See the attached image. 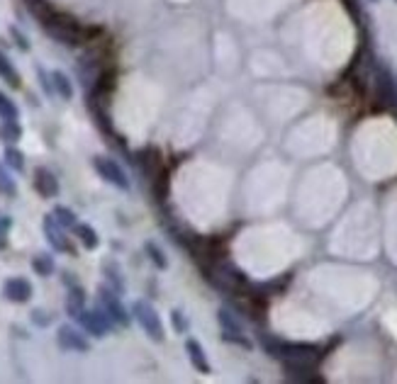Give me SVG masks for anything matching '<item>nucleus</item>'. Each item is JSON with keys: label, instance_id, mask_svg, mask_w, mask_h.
Listing matches in <instances>:
<instances>
[{"label": "nucleus", "instance_id": "obj_12", "mask_svg": "<svg viewBox=\"0 0 397 384\" xmlns=\"http://www.w3.org/2000/svg\"><path fill=\"white\" fill-rule=\"evenodd\" d=\"M186 353L197 372H205V375L210 372V362H207V357H205V350H202V346L195 341V338H188L186 341Z\"/></svg>", "mask_w": 397, "mask_h": 384}, {"label": "nucleus", "instance_id": "obj_24", "mask_svg": "<svg viewBox=\"0 0 397 384\" xmlns=\"http://www.w3.org/2000/svg\"><path fill=\"white\" fill-rule=\"evenodd\" d=\"M144 248H146V253H149V258L154 260V263L159 265L161 270H164L166 265H169V263H166V258H164V253H161V248H159L156 243H146Z\"/></svg>", "mask_w": 397, "mask_h": 384}, {"label": "nucleus", "instance_id": "obj_13", "mask_svg": "<svg viewBox=\"0 0 397 384\" xmlns=\"http://www.w3.org/2000/svg\"><path fill=\"white\" fill-rule=\"evenodd\" d=\"M0 78H3L10 88H20V73L13 66V61L5 56V51H0Z\"/></svg>", "mask_w": 397, "mask_h": 384}, {"label": "nucleus", "instance_id": "obj_2", "mask_svg": "<svg viewBox=\"0 0 397 384\" xmlns=\"http://www.w3.org/2000/svg\"><path fill=\"white\" fill-rule=\"evenodd\" d=\"M42 22V29L59 44H66V47H78V44L88 42L90 29H85L83 24L78 22L76 17L66 13H59V10H49L47 15L39 17Z\"/></svg>", "mask_w": 397, "mask_h": 384}, {"label": "nucleus", "instance_id": "obj_15", "mask_svg": "<svg viewBox=\"0 0 397 384\" xmlns=\"http://www.w3.org/2000/svg\"><path fill=\"white\" fill-rule=\"evenodd\" d=\"M74 232H76V236H78L81 243H83V248H88V250L98 248L100 239H98V234H95L93 227H88V224H76Z\"/></svg>", "mask_w": 397, "mask_h": 384}, {"label": "nucleus", "instance_id": "obj_28", "mask_svg": "<svg viewBox=\"0 0 397 384\" xmlns=\"http://www.w3.org/2000/svg\"><path fill=\"white\" fill-rule=\"evenodd\" d=\"M173 324H176L178 331H186L188 329V324H183V319H181V311H173Z\"/></svg>", "mask_w": 397, "mask_h": 384}, {"label": "nucleus", "instance_id": "obj_9", "mask_svg": "<svg viewBox=\"0 0 397 384\" xmlns=\"http://www.w3.org/2000/svg\"><path fill=\"white\" fill-rule=\"evenodd\" d=\"M3 294L8 301L25 304V301H29V297H32V285H29V280H25V278H10V280H5V285H3Z\"/></svg>", "mask_w": 397, "mask_h": 384}, {"label": "nucleus", "instance_id": "obj_8", "mask_svg": "<svg viewBox=\"0 0 397 384\" xmlns=\"http://www.w3.org/2000/svg\"><path fill=\"white\" fill-rule=\"evenodd\" d=\"M44 234H47V241L52 243L54 250L74 253V246H71L69 236H66V229L54 219V214H47V217H44Z\"/></svg>", "mask_w": 397, "mask_h": 384}, {"label": "nucleus", "instance_id": "obj_6", "mask_svg": "<svg viewBox=\"0 0 397 384\" xmlns=\"http://www.w3.org/2000/svg\"><path fill=\"white\" fill-rule=\"evenodd\" d=\"M78 321H81V326H83L85 334H90L95 338L108 336L110 329H113V319H110V316L105 314V311H100V309H95V311H85L83 309L78 314Z\"/></svg>", "mask_w": 397, "mask_h": 384}, {"label": "nucleus", "instance_id": "obj_22", "mask_svg": "<svg viewBox=\"0 0 397 384\" xmlns=\"http://www.w3.org/2000/svg\"><path fill=\"white\" fill-rule=\"evenodd\" d=\"M0 194H5V197H15L18 194V185H15V180L10 178V173L3 166H0Z\"/></svg>", "mask_w": 397, "mask_h": 384}, {"label": "nucleus", "instance_id": "obj_16", "mask_svg": "<svg viewBox=\"0 0 397 384\" xmlns=\"http://www.w3.org/2000/svg\"><path fill=\"white\" fill-rule=\"evenodd\" d=\"M52 88L64 97V100H71L74 97V85H71L69 76L64 71H52Z\"/></svg>", "mask_w": 397, "mask_h": 384}, {"label": "nucleus", "instance_id": "obj_19", "mask_svg": "<svg viewBox=\"0 0 397 384\" xmlns=\"http://www.w3.org/2000/svg\"><path fill=\"white\" fill-rule=\"evenodd\" d=\"M54 219L61 224L64 229H74L76 224H78V219H76V214H74V209H69V207H64V204H59V207H54Z\"/></svg>", "mask_w": 397, "mask_h": 384}, {"label": "nucleus", "instance_id": "obj_21", "mask_svg": "<svg viewBox=\"0 0 397 384\" xmlns=\"http://www.w3.org/2000/svg\"><path fill=\"white\" fill-rule=\"evenodd\" d=\"M20 136H22V127L18 125V122H3L0 125V139L3 141H18Z\"/></svg>", "mask_w": 397, "mask_h": 384}, {"label": "nucleus", "instance_id": "obj_14", "mask_svg": "<svg viewBox=\"0 0 397 384\" xmlns=\"http://www.w3.org/2000/svg\"><path fill=\"white\" fill-rule=\"evenodd\" d=\"M83 306H85L83 290H81L78 285H74V287L69 290V297H66V311H69L71 316H76V319H78V314L83 311Z\"/></svg>", "mask_w": 397, "mask_h": 384}, {"label": "nucleus", "instance_id": "obj_7", "mask_svg": "<svg viewBox=\"0 0 397 384\" xmlns=\"http://www.w3.org/2000/svg\"><path fill=\"white\" fill-rule=\"evenodd\" d=\"M100 301H103V311L117 326L130 324V314H127V309L122 306L120 297H117V292L113 287H100Z\"/></svg>", "mask_w": 397, "mask_h": 384}, {"label": "nucleus", "instance_id": "obj_20", "mask_svg": "<svg viewBox=\"0 0 397 384\" xmlns=\"http://www.w3.org/2000/svg\"><path fill=\"white\" fill-rule=\"evenodd\" d=\"M5 166H10L15 173H22L25 171V156H22V151H18L15 146L5 148Z\"/></svg>", "mask_w": 397, "mask_h": 384}, {"label": "nucleus", "instance_id": "obj_18", "mask_svg": "<svg viewBox=\"0 0 397 384\" xmlns=\"http://www.w3.org/2000/svg\"><path fill=\"white\" fill-rule=\"evenodd\" d=\"M0 120L3 122H18L20 120V110L8 95L0 90Z\"/></svg>", "mask_w": 397, "mask_h": 384}, {"label": "nucleus", "instance_id": "obj_27", "mask_svg": "<svg viewBox=\"0 0 397 384\" xmlns=\"http://www.w3.org/2000/svg\"><path fill=\"white\" fill-rule=\"evenodd\" d=\"M8 229H10V219L0 214V246H3V239H5V234H8Z\"/></svg>", "mask_w": 397, "mask_h": 384}, {"label": "nucleus", "instance_id": "obj_4", "mask_svg": "<svg viewBox=\"0 0 397 384\" xmlns=\"http://www.w3.org/2000/svg\"><path fill=\"white\" fill-rule=\"evenodd\" d=\"M132 314L139 321L141 331L151 338V341H164V324H161V316L156 314V309L149 301H134L132 306Z\"/></svg>", "mask_w": 397, "mask_h": 384}, {"label": "nucleus", "instance_id": "obj_23", "mask_svg": "<svg viewBox=\"0 0 397 384\" xmlns=\"http://www.w3.org/2000/svg\"><path fill=\"white\" fill-rule=\"evenodd\" d=\"M27 3V8H29V13L34 15V17H42V15H47L49 10H52V5L47 3V0H25Z\"/></svg>", "mask_w": 397, "mask_h": 384}, {"label": "nucleus", "instance_id": "obj_3", "mask_svg": "<svg viewBox=\"0 0 397 384\" xmlns=\"http://www.w3.org/2000/svg\"><path fill=\"white\" fill-rule=\"evenodd\" d=\"M210 280L215 287L232 292V294H246L249 283L237 268H232L229 263H217L210 268Z\"/></svg>", "mask_w": 397, "mask_h": 384}, {"label": "nucleus", "instance_id": "obj_5", "mask_svg": "<svg viewBox=\"0 0 397 384\" xmlns=\"http://www.w3.org/2000/svg\"><path fill=\"white\" fill-rule=\"evenodd\" d=\"M93 168L98 171V176L103 178V180H108L110 185L120 187V190H130V178H127V173L122 171V166L117 161L108 156H95L93 158Z\"/></svg>", "mask_w": 397, "mask_h": 384}, {"label": "nucleus", "instance_id": "obj_11", "mask_svg": "<svg viewBox=\"0 0 397 384\" xmlns=\"http://www.w3.org/2000/svg\"><path fill=\"white\" fill-rule=\"evenodd\" d=\"M34 190H37L39 194H42L44 199H52L59 194V180L57 176H54L49 168H42L39 166L37 171H34Z\"/></svg>", "mask_w": 397, "mask_h": 384}, {"label": "nucleus", "instance_id": "obj_25", "mask_svg": "<svg viewBox=\"0 0 397 384\" xmlns=\"http://www.w3.org/2000/svg\"><path fill=\"white\" fill-rule=\"evenodd\" d=\"M32 321L37 326H47L49 321H52V316H47V311H42V309H34L32 311Z\"/></svg>", "mask_w": 397, "mask_h": 384}, {"label": "nucleus", "instance_id": "obj_26", "mask_svg": "<svg viewBox=\"0 0 397 384\" xmlns=\"http://www.w3.org/2000/svg\"><path fill=\"white\" fill-rule=\"evenodd\" d=\"M10 34H13V37L18 39V47H20V49H25V51L29 49V44H27V37H22V34H20V29H18V27H10Z\"/></svg>", "mask_w": 397, "mask_h": 384}, {"label": "nucleus", "instance_id": "obj_10", "mask_svg": "<svg viewBox=\"0 0 397 384\" xmlns=\"http://www.w3.org/2000/svg\"><path fill=\"white\" fill-rule=\"evenodd\" d=\"M57 343H59V348L71 350V353H85L90 348V343L85 341V336L78 334L76 329H71V326H61L59 334H57Z\"/></svg>", "mask_w": 397, "mask_h": 384}, {"label": "nucleus", "instance_id": "obj_17", "mask_svg": "<svg viewBox=\"0 0 397 384\" xmlns=\"http://www.w3.org/2000/svg\"><path fill=\"white\" fill-rule=\"evenodd\" d=\"M32 270L39 278H49L54 273V258L49 253H39L32 258Z\"/></svg>", "mask_w": 397, "mask_h": 384}, {"label": "nucleus", "instance_id": "obj_1", "mask_svg": "<svg viewBox=\"0 0 397 384\" xmlns=\"http://www.w3.org/2000/svg\"><path fill=\"white\" fill-rule=\"evenodd\" d=\"M261 346L266 348L268 355L283 360V365H317L324 355L322 348L312 343H290L271 336H261Z\"/></svg>", "mask_w": 397, "mask_h": 384}]
</instances>
